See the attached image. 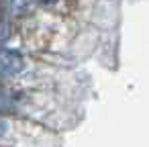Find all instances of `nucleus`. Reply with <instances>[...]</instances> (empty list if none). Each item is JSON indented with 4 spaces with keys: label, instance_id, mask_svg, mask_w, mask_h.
Returning <instances> with one entry per match:
<instances>
[{
    "label": "nucleus",
    "instance_id": "2",
    "mask_svg": "<svg viewBox=\"0 0 149 147\" xmlns=\"http://www.w3.org/2000/svg\"><path fill=\"white\" fill-rule=\"evenodd\" d=\"M10 6H13V13H21L27 6V0H10Z\"/></svg>",
    "mask_w": 149,
    "mask_h": 147
},
{
    "label": "nucleus",
    "instance_id": "3",
    "mask_svg": "<svg viewBox=\"0 0 149 147\" xmlns=\"http://www.w3.org/2000/svg\"><path fill=\"white\" fill-rule=\"evenodd\" d=\"M41 2H53V0H41Z\"/></svg>",
    "mask_w": 149,
    "mask_h": 147
},
{
    "label": "nucleus",
    "instance_id": "1",
    "mask_svg": "<svg viewBox=\"0 0 149 147\" xmlns=\"http://www.w3.org/2000/svg\"><path fill=\"white\" fill-rule=\"evenodd\" d=\"M23 70H25V61L21 59V55L4 51V55H2V76L4 78H15Z\"/></svg>",
    "mask_w": 149,
    "mask_h": 147
}]
</instances>
